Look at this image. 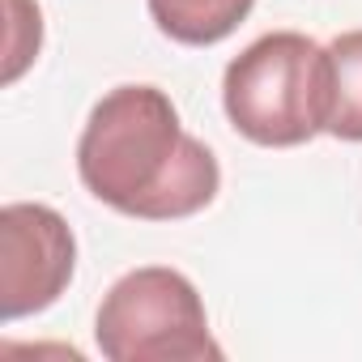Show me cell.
I'll return each mask as SVG.
<instances>
[{
  "mask_svg": "<svg viewBox=\"0 0 362 362\" xmlns=\"http://www.w3.org/2000/svg\"><path fill=\"white\" fill-rule=\"evenodd\" d=\"M77 170L103 205L141 222L192 218L222 188L218 158L184 132L158 86H115L98 98L77 141Z\"/></svg>",
  "mask_w": 362,
  "mask_h": 362,
  "instance_id": "6da1fadb",
  "label": "cell"
},
{
  "mask_svg": "<svg viewBox=\"0 0 362 362\" xmlns=\"http://www.w3.org/2000/svg\"><path fill=\"white\" fill-rule=\"evenodd\" d=\"M222 103L230 124L269 149H290L328 132V47L298 30H273L256 39L226 64Z\"/></svg>",
  "mask_w": 362,
  "mask_h": 362,
  "instance_id": "7a4b0ae2",
  "label": "cell"
},
{
  "mask_svg": "<svg viewBox=\"0 0 362 362\" xmlns=\"http://www.w3.org/2000/svg\"><path fill=\"white\" fill-rule=\"evenodd\" d=\"M94 337L111 362H205L222 358L197 286L162 264L124 273L98 307Z\"/></svg>",
  "mask_w": 362,
  "mask_h": 362,
  "instance_id": "3957f363",
  "label": "cell"
},
{
  "mask_svg": "<svg viewBox=\"0 0 362 362\" xmlns=\"http://www.w3.org/2000/svg\"><path fill=\"white\" fill-rule=\"evenodd\" d=\"M73 264H77V243L56 209L30 201L0 209V303H5V320H22L52 307L73 281Z\"/></svg>",
  "mask_w": 362,
  "mask_h": 362,
  "instance_id": "277c9868",
  "label": "cell"
},
{
  "mask_svg": "<svg viewBox=\"0 0 362 362\" xmlns=\"http://www.w3.org/2000/svg\"><path fill=\"white\" fill-rule=\"evenodd\" d=\"M252 5L256 0H149V18L175 43L209 47L235 35Z\"/></svg>",
  "mask_w": 362,
  "mask_h": 362,
  "instance_id": "5b68a950",
  "label": "cell"
},
{
  "mask_svg": "<svg viewBox=\"0 0 362 362\" xmlns=\"http://www.w3.org/2000/svg\"><path fill=\"white\" fill-rule=\"evenodd\" d=\"M328 132L337 141H362V30H345L328 43Z\"/></svg>",
  "mask_w": 362,
  "mask_h": 362,
  "instance_id": "8992f818",
  "label": "cell"
}]
</instances>
